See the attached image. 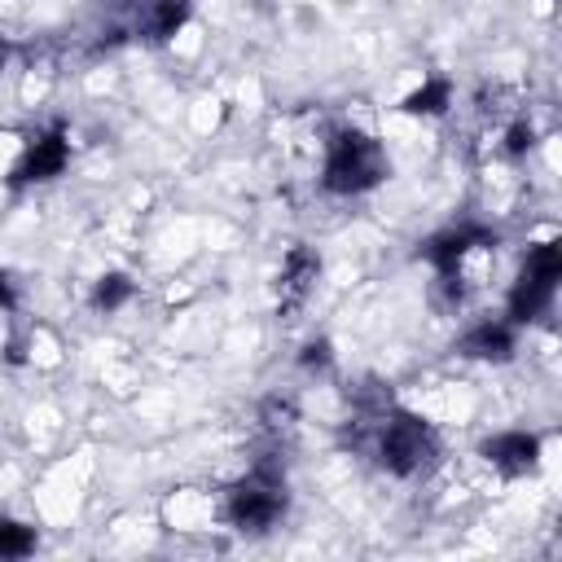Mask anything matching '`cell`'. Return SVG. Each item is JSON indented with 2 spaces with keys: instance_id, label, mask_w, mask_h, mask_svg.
<instances>
[{
  "instance_id": "obj_1",
  "label": "cell",
  "mask_w": 562,
  "mask_h": 562,
  "mask_svg": "<svg viewBox=\"0 0 562 562\" xmlns=\"http://www.w3.org/2000/svg\"><path fill=\"white\" fill-rule=\"evenodd\" d=\"M373 452H378L382 470H391L400 479H417L439 461V439L422 417L386 408L378 417V430H373Z\"/></svg>"
},
{
  "instance_id": "obj_2",
  "label": "cell",
  "mask_w": 562,
  "mask_h": 562,
  "mask_svg": "<svg viewBox=\"0 0 562 562\" xmlns=\"http://www.w3.org/2000/svg\"><path fill=\"white\" fill-rule=\"evenodd\" d=\"M386 171H391V162L369 132H356V127L334 132L329 154H325V189L329 193H364V189L382 184Z\"/></svg>"
},
{
  "instance_id": "obj_3",
  "label": "cell",
  "mask_w": 562,
  "mask_h": 562,
  "mask_svg": "<svg viewBox=\"0 0 562 562\" xmlns=\"http://www.w3.org/2000/svg\"><path fill=\"white\" fill-rule=\"evenodd\" d=\"M224 509H228V522L237 531H250V536L268 531L285 514V474H281V465L268 461V457L255 461V470L228 487Z\"/></svg>"
},
{
  "instance_id": "obj_4",
  "label": "cell",
  "mask_w": 562,
  "mask_h": 562,
  "mask_svg": "<svg viewBox=\"0 0 562 562\" xmlns=\"http://www.w3.org/2000/svg\"><path fill=\"white\" fill-rule=\"evenodd\" d=\"M558 277H562V246L558 241L531 246L527 259H522V272L514 281V290H509V321H518V325L536 321L553 303Z\"/></svg>"
},
{
  "instance_id": "obj_5",
  "label": "cell",
  "mask_w": 562,
  "mask_h": 562,
  "mask_svg": "<svg viewBox=\"0 0 562 562\" xmlns=\"http://www.w3.org/2000/svg\"><path fill=\"white\" fill-rule=\"evenodd\" d=\"M66 158H70L66 127H61V123H53L44 136H35V140L26 145V154L18 158V167H13L9 184L18 189V184H31V180H53V176H61Z\"/></svg>"
},
{
  "instance_id": "obj_6",
  "label": "cell",
  "mask_w": 562,
  "mask_h": 562,
  "mask_svg": "<svg viewBox=\"0 0 562 562\" xmlns=\"http://www.w3.org/2000/svg\"><path fill=\"white\" fill-rule=\"evenodd\" d=\"M479 457H487L501 474H527L540 461V439L527 435V430H505V435L483 439L479 443Z\"/></svg>"
},
{
  "instance_id": "obj_7",
  "label": "cell",
  "mask_w": 562,
  "mask_h": 562,
  "mask_svg": "<svg viewBox=\"0 0 562 562\" xmlns=\"http://www.w3.org/2000/svg\"><path fill=\"white\" fill-rule=\"evenodd\" d=\"M474 246H496V233L492 228H479V224H461V228H448L439 237H430L422 246V255L439 268V272H457V263L465 259V250Z\"/></svg>"
},
{
  "instance_id": "obj_8",
  "label": "cell",
  "mask_w": 562,
  "mask_h": 562,
  "mask_svg": "<svg viewBox=\"0 0 562 562\" xmlns=\"http://www.w3.org/2000/svg\"><path fill=\"white\" fill-rule=\"evenodd\" d=\"M316 272H321V259L307 246H290L285 268H281V316H294L303 307V299L316 285Z\"/></svg>"
},
{
  "instance_id": "obj_9",
  "label": "cell",
  "mask_w": 562,
  "mask_h": 562,
  "mask_svg": "<svg viewBox=\"0 0 562 562\" xmlns=\"http://www.w3.org/2000/svg\"><path fill=\"white\" fill-rule=\"evenodd\" d=\"M189 18V0H140L136 4V31L154 44L171 40Z\"/></svg>"
},
{
  "instance_id": "obj_10",
  "label": "cell",
  "mask_w": 562,
  "mask_h": 562,
  "mask_svg": "<svg viewBox=\"0 0 562 562\" xmlns=\"http://www.w3.org/2000/svg\"><path fill=\"white\" fill-rule=\"evenodd\" d=\"M457 351H461V356H474V360H509V356H514V334H509V325H501V321H483V325H474L470 334H461Z\"/></svg>"
},
{
  "instance_id": "obj_11",
  "label": "cell",
  "mask_w": 562,
  "mask_h": 562,
  "mask_svg": "<svg viewBox=\"0 0 562 562\" xmlns=\"http://www.w3.org/2000/svg\"><path fill=\"white\" fill-rule=\"evenodd\" d=\"M448 101H452V88H448L443 79H426L417 92L404 97V110H408V114H443Z\"/></svg>"
},
{
  "instance_id": "obj_12",
  "label": "cell",
  "mask_w": 562,
  "mask_h": 562,
  "mask_svg": "<svg viewBox=\"0 0 562 562\" xmlns=\"http://www.w3.org/2000/svg\"><path fill=\"white\" fill-rule=\"evenodd\" d=\"M127 299H132V281H127L123 272L101 277L97 290H92V307H97V312H114V307H123Z\"/></svg>"
},
{
  "instance_id": "obj_13",
  "label": "cell",
  "mask_w": 562,
  "mask_h": 562,
  "mask_svg": "<svg viewBox=\"0 0 562 562\" xmlns=\"http://www.w3.org/2000/svg\"><path fill=\"white\" fill-rule=\"evenodd\" d=\"M31 549H35V531H31L26 522L4 518V522H0V558H26Z\"/></svg>"
},
{
  "instance_id": "obj_14",
  "label": "cell",
  "mask_w": 562,
  "mask_h": 562,
  "mask_svg": "<svg viewBox=\"0 0 562 562\" xmlns=\"http://www.w3.org/2000/svg\"><path fill=\"white\" fill-rule=\"evenodd\" d=\"M522 149H531V123H527V119H518V123L505 132V154H514V158H518Z\"/></svg>"
},
{
  "instance_id": "obj_15",
  "label": "cell",
  "mask_w": 562,
  "mask_h": 562,
  "mask_svg": "<svg viewBox=\"0 0 562 562\" xmlns=\"http://www.w3.org/2000/svg\"><path fill=\"white\" fill-rule=\"evenodd\" d=\"M299 364H303V369H325V364H329V342H325V338L307 342L303 356H299Z\"/></svg>"
},
{
  "instance_id": "obj_16",
  "label": "cell",
  "mask_w": 562,
  "mask_h": 562,
  "mask_svg": "<svg viewBox=\"0 0 562 562\" xmlns=\"http://www.w3.org/2000/svg\"><path fill=\"white\" fill-rule=\"evenodd\" d=\"M0 307H18V294L9 285V272H0Z\"/></svg>"
},
{
  "instance_id": "obj_17",
  "label": "cell",
  "mask_w": 562,
  "mask_h": 562,
  "mask_svg": "<svg viewBox=\"0 0 562 562\" xmlns=\"http://www.w3.org/2000/svg\"><path fill=\"white\" fill-rule=\"evenodd\" d=\"M4 61H9V44L0 40V70H4Z\"/></svg>"
},
{
  "instance_id": "obj_18",
  "label": "cell",
  "mask_w": 562,
  "mask_h": 562,
  "mask_svg": "<svg viewBox=\"0 0 562 562\" xmlns=\"http://www.w3.org/2000/svg\"><path fill=\"white\" fill-rule=\"evenodd\" d=\"M119 4H123V0H119Z\"/></svg>"
}]
</instances>
